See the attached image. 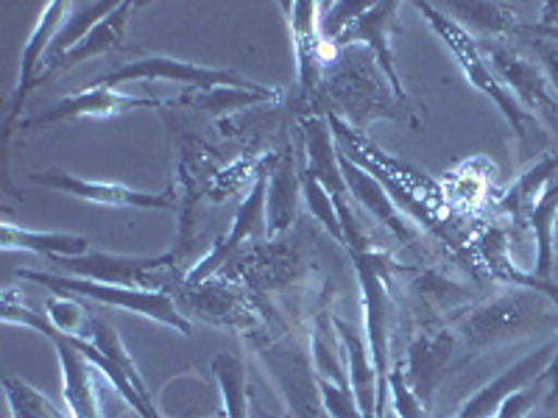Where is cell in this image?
Segmentation results:
<instances>
[{
  "instance_id": "obj_1",
  "label": "cell",
  "mask_w": 558,
  "mask_h": 418,
  "mask_svg": "<svg viewBox=\"0 0 558 418\" xmlns=\"http://www.w3.org/2000/svg\"><path fill=\"white\" fill-rule=\"evenodd\" d=\"M20 279L39 282V285L51 287L59 296H82L89 302H98L104 307H118V310L137 312L157 323H166L171 330H179L182 335H191V321L179 312L173 298L162 291H146V287H121V285H104V282H89L78 276H53V273L39 271H17Z\"/></svg>"
},
{
  "instance_id": "obj_2",
  "label": "cell",
  "mask_w": 558,
  "mask_h": 418,
  "mask_svg": "<svg viewBox=\"0 0 558 418\" xmlns=\"http://www.w3.org/2000/svg\"><path fill=\"white\" fill-rule=\"evenodd\" d=\"M3 323H17V327H26V330L43 332L45 337H51L53 348L59 355V366H62V391L64 402H68V410L73 418H104L101 413V399H98L96 388V366L87 360V357L78 352L68 335H62L59 330H53L51 321H45V316H37L28 307L12 305L9 293H3Z\"/></svg>"
},
{
  "instance_id": "obj_3",
  "label": "cell",
  "mask_w": 558,
  "mask_h": 418,
  "mask_svg": "<svg viewBox=\"0 0 558 418\" xmlns=\"http://www.w3.org/2000/svg\"><path fill=\"white\" fill-rule=\"evenodd\" d=\"M550 307H545L539 293L522 287L520 293H511V296L506 298L488 302V305L470 312V316L461 321V327H458V335H461L463 341H466V346L472 348L497 346V343L514 341L517 335L533 332V323L539 327V323L556 321L558 310L553 312Z\"/></svg>"
},
{
  "instance_id": "obj_4",
  "label": "cell",
  "mask_w": 558,
  "mask_h": 418,
  "mask_svg": "<svg viewBox=\"0 0 558 418\" xmlns=\"http://www.w3.org/2000/svg\"><path fill=\"white\" fill-rule=\"evenodd\" d=\"M416 9L425 14L427 20H430V26L436 28L441 37H445L447 45H450L452 53H456L458 62H461L463 73H466V78H470L472 87L481 89L486 98H492V101L500 107V112L506 114V121L511 123V128L517 132V137L525 139V128L522 126H525L527 121H536V114L527 112V109L522 107V103L517 101V98L511 96L506 87H502L500 78H497V73L492 70V64H488L486 57H483L481 42H475V37H472L470 32H463L461 26H456L452 20L445 17V14H438L430 3H418Z\"/></svg>"
},
{
  "instance_id": "obj_5",
  "label": "cell",
  "mask_w": 558,
  "mask_h": 418,
  "mask_svg": "<svg viewBox=\"0 0 558 418\" xmlns=\"http://www.w3.org/2000/svg\"><path fill=\"white\" fill-rule=\"evenodd\" d=\"M352 260H355L357 279H361L363 291V307H366V341L368 352H372V362H375L377 382V418H383V407H386V388H388V327H391V302H388V271L391 262L383 254L372 251V248H352Z\"/></svg>"
},
{
  "instance_id": "obj_6",
  "label": "cell",
  "mask_w": 558,
  "mask_h": 418,
  "mask_svg": "<svg viewBox=\"0 0 558 418\" xmlns=\"http://www.w3.org/2000/svg\"><path fill=\"white\" fill-rule=\"evenodd\" d=\"M126 82H179L187 84L193 89H216V87H241V89H254L260 84L248 82V78L238 76L232 70H213L202 67V64L193 62H179L171 57H146L137 59V62L121 64L114 67L107 76L96 78L93 87H118V84Z\"/></svg>"
},
{
  "instance_id": "obj_7",
  "label": "cell",
  "mask_w": 558,
  "mask_h": 418,
  "mask_svg": "<svg viewBox=\"0 0 558 418\" xmlns=\"http://www.w3.org/2000/svg\"><path fill=\"white\" fill-rule=\"evenodd\" d=\"M173 260H177L173 251L162 254V257H112L104 251H87L82 257H53L51 262L68 271V276L151 291V273L166 271L173 266Z\"/></svg>"
},
{
  "instance_id": "obj_8",
  "label": "cell",
  "mask_w": 558,
  "mask_h": 418,
  "mask_svg": "<svg viewBox=\"0 0 558 418\" xmlns=\"http://www.w3.org/2000/svg\"><path fill=\"white\" fill-rule=\"evenodd\" d=\"M274 159H277V153H271V157L266 159V165L257 171V182H254L252 193H248L246 201H243L241 209H238L235 223H232V229H229V235L216 243V248L207 254V260L198 262V266L193 268L191 276H187V285L196 287L202 285L204 279L213 276V273H216L218 268H221L223 262L238 251V248H241L243 241H252V237H268V221H266L268 173H271Z\"/></svg>"
},
{
  "instance_id": "obj_9",
  "label": "cell",
  "mask_w": 558,
  "mask_h": 418,
  "mask_svg": "<svg viewBox=\"0 0 558 418\" xmlns=\"http://www.w3.org/2000/svg\"><path fill=\"white\" fill-rule=\"evenodd\" d=\"M397 3H349V17H338L336 23L324 28V37H332L338 34V42H352V39H363V42L375 51L377 64L383 67V73L391 82L397 98H405L402 93L400 76L393 70V57L391 48H388V34L393 28V14H397Z\"/></svg>"
},
{
  "instance_id": "obj_10",
  "label": "cell",
  "mask_w": 558,
  "mask_h": 418,
  "mask_svg": "<svg viewBox=\"0 0 558 418\" xmlns=\"http://www.w3.org/2000/svg\"><path fill=\"white\" fill-rule=\"evenodd\" d=\"M481 48L483 53L492 57L495 73H500V76L511 84V89H514L517 96H520L522 107L539 109L542 121L558 134V101L550 96V89H547L550 84H547V78L542 76L539 70L533 67L527 59H522L520 53L511 51L508 45L497 42V39L495 42H481Z\"/></svg>"
},
{
  "instance_id": "obj_11",
  "label": "cell",
  "mask_w": 558,
  "mask_h": 418,
  "mask_svg": "<svg viewBox=\"0 0 558 418\" xmlns=\"http://www.w3.org/2000/svg\"><path fill=\"white\" fill-rule=\"evenodd\" d=\"M553 355H556V337H553L550 343H545V346L536 348V352H531V355L522 357V360H517L514 366L508 368V371H502L497 380H492L486 388H481L475 396H470V399L461 405V410L456 413V418H495L500 405L511 396V393L531 385L533 380H539V377L545 374V368L550 366Z\"/></svg>"
},
{
  "instance_id": "obj_12",
  "label": "cell",
  "mask_w": 558,
  "mask_h": 418,
  "mask_svg": "<svg viewBox=\"0 0 558 418\" xmlns=\"http://www.w3.org/2000/svg\"><path fill=\"white\" fill-rule=\"evenodd\" d=\"M32 182L45 184L51 190H62L68 196L84 198V201L104 204V207H140V209H173L171 190L166 193H137L129 190L123 184H107V182H89V179L70 176V173L48 171V173H32Z\"/></svg>"
},
{
  "instance_id": "obj_13",
  "label": "cell",
  "mask_w": 558,
  "mask_h": 418,
  "mask_svg": "<svg viewBox=\"0 0 558 418\" xmlns=\"http://www.w3.org/2000/svg\"><path fill=\"white\" fill-rule=\"evenodd\" d=\"M137 107H162V101H151V98H134V96H118L109 87H89L76 96H68L62 101L53 103L48 112L37 114L26 123V128L34 126H53V123L78 121V118H114V114L129 112Z\"/></svg>"
},
{
  "instance_id": "obj_14",
  "label": "cell",
  "mask_w": 558,
  "mask_h": 418,
  "mask_svg": "<svg viewBox=\"0 0 558 418\" xmlns=\"http://www.w3.org/2000/svg\"><path fill=\"white\" fill-rule=\"evenodd\" d=\"M338 162H341V173L343 182H347L349 187V196L355 198L357 204H363V209H366L368 216L377 218L397 241L411 243L413 232L408 229V223L402 221L400 207H397V201L388 196V190L380 184V179L368 176V173L357 165L355 159H349L347 151L338 153Z\"/></svg>"
},
{
  "instance_id": "obj_15",
  "label": "cell",
  "mask_w": 558,
  "mask_h": 418,
  "mask_svg": "<svg viewBox=\"0 0 558 418\" xmlns=\"http://www.w3.org/2000/svg\"><path fill=\"white\" fill-rule=\"evenodd\" d=\"M68 12H70V3H64V0L51 3V7L43 12V20H39L37 28H34L32 39H28L26 53H23V67H20L17 87H14V98H12V103H9V118H7V128H3V143H7L9 134H12L14 118L20 114V107H23V101H26L28 89L34 87L37 76L43 73L45 53H48V48H51L53 37H57L59 26L64 23Z\"/></svg>"
},
{
  "instance_id": "obj_16",
  "label": "cell",
  "mask_w": 558,
  "mask_h": 418,
  "mask_svg": "<svg viewBox=\"0 0 558 418\" xmlns=\"http://www.w3.org/2000/svg\"><path fill=\"white\" fill-rule=\"evenodd\" d=\"M302 132H305V139H307V171L313 173V176L318 179V182L330 190L332 201H336V209L338 216L341 212H347L349 204H347V196H349V187L347 182H343V173H341V162H338V148H336V134H332L330 128V121H324V118H307L305 123H302Z\"/></svg>"
},
{
  "instance_id": "obj_17",
  "label": "cell",
  "mask_w": 558,
  "mask_h": 418,
  "mask_svg": "<svg viewBox=\"0 0 558 418\" xmlns=\"http://www.w3.org/2000/svg\"><path fill=\"white\" fill-rule=\"evenodd\" d=\"M134 9H137V3H132V0H123V3H118V9H114L109 17H104L101 23H98V26L76 45V48H70L62 59H57L53 64H48V67L43 70V76L34 82V87H39V84L62 76L64 70H70L73 64L118 51V48H121V39H123V28H126L129 14H132Z\"/></svg>"
},
{
  "instance_id": "obj_18",
  "label": "cell",
  "mask_w": 558,
  "mask_h": 418,
  "mask_svg": "<svg viewBox=\"0 0 558 418\" xmlns=\"http://www.w3.org/2000/svg\"><path fill=\"white\" fill-rule=\"evenodd\" d=\"M475 248H477V260H481V266L492 273V279H497V282H502V285H517V287H525V291L545 293V296H550L558 305V285H550V282L533 276V273L517 271L511 257H508L506 229L497 226V223L486 226L481 235L475 237Z\"/></svg>"
},
{
  "instance_id": "obj_19",
  "label": "cell",
  "mask_w": 558,
  "mask_h": 418,
  "mask_svg": "<svg viewBox=\"0 0 558 418\" xmlns=\"http://www.w3.org/2000/svg\"><path fill=\"white\" fill-rule=\"evenodd\" d=\"M282 9L291 14L302 98H311L313 89H316V84H318V64L324 62V57H322L324 39H318V34H316L318 3H282Z\"/></svg>"
},
{
  "instance_id": "obj_20",
  "label": "cell",
  "mask_w": 558,
  "mask_h": 418,
  "mask_svg": "<svg viewBox=\"0 0 558 418\" xmlns=\"http://www.w3.org/2000/svg\"><path fill=\"white\" fill-rule=\"evenodd\" d=\"M332 327L338 330V337H341L343 348H347L349 385H352V393H355L357 407H361L363 418H377V391H380V382H377L368 343H363L355 327H349V323L332 321Z\"/></svg>"
},
{
  "instance_id": "obj_21",
  "label": "cell",
  "mask_w": 558,
  "mask_h": 418,
  "mask_svg": "<svg viewBox=\"0 0 558 418\" xmlns=\"http://www.w3.org/2000/svg\"><path fill=\"white\" fill-rule=\"evenodd\" d=\"M302 176H296L293 153H277L268 173V237L282 235L296 218Z\"/></svg>"
},
{
  "instance_id": "obj_22",
  "label": "cell",
  "mask_w": 558,
  "mask_h": 418,
  "mask_svg": "<svg viewBox=\"0 0 558 418\" xmlns=\"http://www.w3.org/2000/svg\"><path fill=\"white\" fill-rule=\"evenodd\" d=\"M3 251H34L48 260L53 257H82L89 251V241L82 235H59V232H32V229H17L12 223H3Z\"/></svg>"
},
{
  "instance_id": "obj_23",
  "label": "cell",
  "mask_w": 558,
  "mask_h": 418,
  "mask_svg": "<svg viewBox=\"0 0 558 418\" xmlns=\"http://www.w3.org/2000/svg\"><path fill=\"white\" fill-rule=\"evenodd\" d=\"M114 9H118V3H104V0H93V3H70L68 17H64V23L59 26L48 53H45L43 70L48 67V64L57 62V59H62L70 48H76V45L82 42L104 17H109ZM39 76H43V73H39Z\"/></svg>"
},
{
  "instance_id": "obj_24",
  "label": "cell",
  "mask_w": 558,
  "mask_h": 418,
  "mask_svg": "<svg viewBox=\"0 0 558 418\" xmlns=\"http://www.w3.org/2000/svg\"><path fill=\"white\" fill-rule=\"evenodd\" d=\"M533 232H536V268H533V276L545 279L550 276L553 260H556V223H558V182H553L542 198L536 201V207L531 209Z\"/></svg>"
},
{
  "instance_id": "obj_25",
  "label": "cell",
  "mask_w": 558,
  "mask_h": 418,
  "mask_svg": "<svg viewBox=\"0 0 558 418\" xmlns=\"http://www.w3.org/2000/svg\"><path fill=\"white\" fill-rule=\"evenodd\" d=\"M556 171H558L556 153L542 157L531 171H525L514 184H511V190H508L506 196H500V201H497L500 212H506V216L514 218V221H525V218L531 216V209L536 207V193H542V187L550 182Z\"/></svg>"
},
{
  "instance_id": "obj_26",
  "label": "cell",
  "mask_w": 558,
  "mask_h": 418,
  "mask_svg": "<svg viewBox=\"0 0 558 418\" xmlns=\"http://www.w3.org/2000/svg\"><path fill=\"white\" fill-rule=\"evenodd\" d=\"M213 371L218 377L227 418H248L246 399V360L238 352H218L213 357Z\"/></svg>"
},
{
  "instance_id": "obj_27",
  "label": "cell",
  "mask_w": 558,
  "mask_h": 418,
  "mask_svg": "<svg viewBox=\"0 0 558 418\" xmlns=\"http://www.w3.org/2000/svg\"><path fill=\"white\" fill-rule=\"evenodd\" d=\"M282 93L279 89L268 87H254V89H241V87H216V89H193V93H184L182 98H177V103H191L196 109H241L252 107V103H271L279 101Z\"/></svg>"
},
{
  "instance_id": "obj_28",
  "label": "cell",
  "mask_w": 558,
  "mask_h": 418,
  "mask_svg": "<svg viewBox=\"0 0 558 418\" xmlns=\"http://www.w3.org/2000/svg\"><path fill=\"white\" fill-rule=\"evenodd\" d=\"M302 196H305L307 207L313 209V216L324 223V229H327V232H330L338 243H343V246H347V235H343V226H341V218H338L336 201H332L330 190H327V187H324V184L318 182L311 171H307V168L302 171Z\"/></svg>"
},
{
  "instance_id": "obj_29",
  "label": "cell",
  "mask_w": 558,
  "mask_h": 418,
  "mask_svg": "<svg viewBox=\"0 0 558 418\" xmlns=\"http://www.w3.org/2000/svg\"><path fill=\"white\" fill-rule=\"evenodd\" d=\"M45 310H48V321L53 323V330H59L62 335L82 337V341H89V337H93V321H96V318H89L76 298H51Z\"/></svg>"
},
{
  "instance_id": "obj_30",
  "label": "cell",
  "mask_w": 558,
  "mask_h": 418,
  "mask_svg": "<svg viewBox=\"0 0 558 418\" xmlns=\"http://www.w3.org/2000/svg\"><path fill=\"white\" fill-rule=\"evenodd\" d=\"M488 187V179L483 173L475 171V162L472 165H463L458 171H452L450 182H447V196H450L452 204L463 209H475L477 204L483 201Z\"/></svg>"
},
{
  "instance_id": "obj_31",
  "label": "cell",
  "mask_w": 558,
  "mask_h": 418,
  "mask_svg": "<svg viewBox=\"0 0 558 418\" xmlns=\"http://www.w3.org/2000/svg\"><path fill=\"white\" fill-rule=\"evenodd\" d=\"M450 12L458 14H472V23L483 28V32L492 34H506L517 32V14L508 12L500 3H452Z\"/></svg>"
},
{
  "instance_id": "obj_32",
  "label": "cell",
  "mask_w": 558,
  "mask_h": 418,
  "mask_svg": "<svg viewBox=\"0 0 558 418\" xmlns=\"http://www.w3.org/2000/svg\"><path fill=\"white\" fill-rule=\"evenodd\" d=\"M388 391H391L393 407H397L400 418H430L427 416V405H422L416 393L411 391V385H408L402 362H397L393 371H388Z\"/></svg>"
},
{
  "instance_id": "obj_33",
  "label": "cell",
  "mask_w": 558,
  "mask_h": 418,
  "mask_svg": "<svg viewBox=\"0 0 558 418\" xmlns=\"http://www.w3.org/2000/svg\"><path fill=\"white\" fill-rule=\"evenodd\" d=\"M542 385H545V382L533 380L531 385H525V388H520V391L511 393V396H508V399L500 405V410H497L495 418H525L527 413L536 407V402H539Z\"/></svg>"
},
{
  "instance_id": "obj_34",
  "label": "cell",
  "mask_w": 558,
  "mask_h": 418,
  "mask_svg": "<svg viewBox=\"0 0 558 418\" xmlns=\"http://www.w3.org/2000/svg\"><path fill=\"white\" fill-rule=\"evenodd\" d=\"M533 48H536V53H539L542 64H545V70H547V76H550V84L556 87V93H558V48L547 45V39H542V37L533 39Z\"/></svg>"
},
{
  "instance_id": "obj_35",
  "label": "cell",
  "mask_w": 558,
  "mask_h": 418,
  "mask_svg": "<svg viewBox=\"0 0 558 418\" xmlns=\"http://www.w3.org/2000/svg\"><path fill=\"white\" fill-rule=\"evenodd\" d=\"M542 382L547 385V407H556L558 402V335H556V355H553L550 366L545 368V374L539 377Z\"/></svg>"
}]
</instances>
